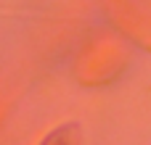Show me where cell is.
Segmentation results:
<instances>
[{"label":"cell","instance_id":"1","mask_svg":"<svg viewBox=\"0 0 151 145\" xmlns=\"http://www.w3.org/2000/svg\"><path fill=\"white\" fill-rule=\"evenodd\" d=\"M45 145H66V140H64V132H56V135H53V137H50Z\"/></svg>","mask_w":151,"mask_h":145}]
</instances>
